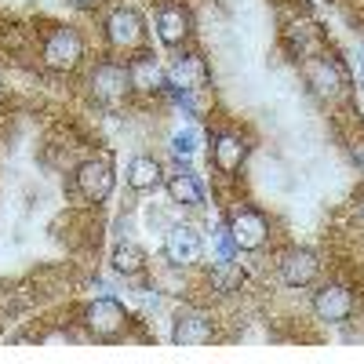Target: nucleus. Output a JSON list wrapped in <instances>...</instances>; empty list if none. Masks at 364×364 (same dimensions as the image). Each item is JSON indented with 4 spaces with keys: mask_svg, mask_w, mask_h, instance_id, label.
Listing matches in <instances>:
<instances>
[{
    "mask_svg": "<svg viewBox=\"0 0 364 364\" xmlns=\"http://www.w3.org/2000/svg\"><path fill=\"white\" fill-rule=\"evenodd\" d=\"M215 339V328H211V317L200 310H178L175 324H171V343L175 346H208Z\"/></svg>",
    "mask_w": 364,
    "mask_h": 364,
    "instance_id": "39448f33",
    "label": "nucleus"
},
{
    "mask_svg": "<svg viewBox=\"0 0 364 364\" xmlns=\"http://www.w3.org/2000/svg\"><path fill=\"white\" fill-rule=\"evenodd\" d=\"M215 284H219L223 291H230V288L240 284V273L233 269V262H215Z\"/></svg>",
    "mask_w": 364,
    "mask_h": 364,
    "instance_id": "412c9836",
    "label": "nucleus"
},
{
    "mask_svg": "<svg viewBox=\"0 0 364 364\" xmlns=\"http://www.w3.org/2000/svg\"><path fill=\"white\" fill-rule=\"evenodd\" d=\"M171 154L175 157H182V161H186V157H193L197 154V132H175L171 135Z\"/></svg>",
    "mask_w": 364,
    "mask_h": 364,
    "instance_id": "6ab92c4d",
    "label": "nucleus"
},
{
    "mask_svg": "<svg viewBox=\"0 0 364 364\" xmlns=\"http://www.w3.org/2000/svg\"><path fill=\"white\" fill-rule=\"evenodd\" d=\"M317 273H321V259L317 252L310 248H291L281 255V281L288 288H306L317 281Z\"/></svg>",
    "mask_w": 364,
    "mask_h": 364,
    "instance_id": "6e6552de",
    "label": "nucleus"
},
{
    "mask_svg": "<svg viewBox=\"0 0 364 364\" xmlns=\"http://www.w3.org/2000/svg\"><path fill=\"white\" fill-rule=\"evenodd\" d=\"M360 70H364V58H360Z\"/></svg>",
    "mask_w": 364,
    "mask_h": 364,
    "instance_id": "b1692460",
    "label": "nucleus"
},
{
    "mask_svg": "<svg viewBox=\"0 0 364 364\" xmlns=\"http://www.w3.org/2000/svg\"><path fill=\"white\" fill-rule=\"evenodd\" d=\"M164 77H168V87L175 95H193V91H200L208 84V66L200 55H178Z\"/></svg>",
    "mask_w": 364,
    "mask_h": 364,
    "instance_id": "0eeeda50",
    "label": "nucleus"
},
{
    "mask_svg": "<svg viewBox=\"0 0 364 364\" xmlns=\"http://www.w3.org/2000/svg\"><path fill=\"white\" fill-rule=\"evenodd\" d=\"M245 157H248V142L240 135H219L215 146H211V161H215V168L226 171V175H233L245 164Z\"/></svg>",
    "mask_w": 364,
    "mask_h": 364,
    "instance_id": "4468645a",
    "label": "nucleus"
},
{
    "mask_svg": "<svg viewBox=\"0 0 364 364\" xmlns=\"http://www.w3.org/2000/svg\"><path fill=\"white\" fill-rule=\"evenodd\" d=\"M128 91H132V73H128L124 66L102 63L95 73H91V95H95L99 102H106V106L124 102V99H128Z\"/></svg>",
    "mask_w": 364,
    "mask_h": 364,
    "instance_id": "20e7f679",
    "label": "nucleus"
},
{
    "mask_svg": "<svg viewBox=\"0 0 364 364\" xmlns=\"http://www.w3.org/2000/svg\"><path fill=\"white\" fill-rule=\"evenodd\" d=\"M128 186L139 193H154L157 186H164V168L154 157H135L128 164Z\"/></svg>",
    "mask_w": 364,
    "mask_h": 364,
    "instance_id": "dca6fc26",
    "label": "nucleus"
},
{
    "mask_svg": "<svg viewBox=\"0 0 364 364\" xmlns=\"http://www.w3.org/2000/svg\"><path fill=\"white\" fill-rule=\"evenodd\" d=\"M77 4H80V8H99L102 0H77Z\"/></svg>",
    "mask_w": 364,
    "mask_h": 364,
    "instance_id": "5701e85b",
    "label": "nucleus"
},
{
    "mask_svg": "<svg viewBox=\"0 0 364 364\" xmlns=\"http://www.w3.org/2000/svg\"><path fill=\"white\" fill-rule=\"evenodd\" d=\"M230 237H233L237 252H259L269 240V219L255 208H240L230 219Z\"/></svg>",
    "mask_w": 364,
    "mask_h": 364,
    "instance_id": "f03ea898",
    "label": "nucleus"
},
{
    "mask_svg": "<svg viewBox=\"0 0 364 364\" xmlns=\"http://www.w3.org/2000/svg\"><path fill=\"white\" fill-rule=\"evenodd\" d=\"M164 190H168V197H171L175 204H186V208L204 204V190H200V182H197V175H193V171H186V168H178L175 175H168V178H164Z\"/></svg>",
    "mask_w": 364,
    "mask_h": 364,
    "instance_id": "2eb2a0df",
    "label": "nucleus"
},
{
    "mask_svg": "<svg viewBox=\"0 0 364 364\" xmlns=\"http://www.w3.org/2000/svg\"><path fill=\"white\" fill-rule=\"evenodd\" d=\"M113 182H117V175H113V164L109 161H84L77 168V190L87 200H95V204L113 193Z\"/></svg>",
    "mask_w": 364,
    "mask_h": 364,
    "instance_id": "9d476101",
    "label": "nucleus"
},
{
    "mask_svg": "<svg viewBox=\"0 0 364 364\" xmlns=\"http://www.w3.org/2000/svg\"><path fill=\"white\" fill-rule=\"evenodd\" d=\"M190 26H193V18H190L186 8L182 4H164L161 15H157V37H161L164 48H178L182 41L190 37Z\"/></svg>",
    "mask_w": 364,
    "mask_h": 364,
    "instance_id": "f8f14e48",
    "label": "nucleus"
},
{
    "mask_svg": "<svg viewBox=\"0 0 364 364\" xmlns=\"http://www.w3.org/2000/svg\"><path fill=\"white\" fill-rule=\"evenodd\" d=\"M146 266V252L139 245H132V240H124V245H117L113 252V269L124 273V277H135V273H142Z\"/></svg>",
    "mask_w": 364,
    "mask_h": 364,
    "instance_id": "a211bd4d",
    "label": "nucleus"
},
{
    "mask_svg": "<svg viewBox=\"0 0 364 364\" xmlns=\"http://www.w3.org/2000/svg\"><path fill=\"white\" fill-rule=\"evenodd\" d=\"M128 324V314L124 306H120L117 299H95V302H87L84 306V328L91 331L95 339H117L120 331H124Z\"/></svg>",
    "mask_w": 364,
    "mask_h": 364,
    "instance_id": "f257e3e1",
    "label": "nucleus"
},
{
    "mask_svg": "<svg viewBox=\"0 0 364 364\" xmlns=\"http://www.w3.org/2000/svg\"><path fill=\"white\" fill-rule=\"evenodd\" d=\"M106 37H109L113 48L132 51V48H139V44L146 41V22H142V15L132 11V8H117V11L106 18Z\"/></svg>",
    "mask_w": 364,
    "mask_h": 364,
    "instance_id": "423d86ee",
    "label": "nucleus"
},
{
    "mask_svg": "<svg viewBox=\"0 0 364 364\" xmlns=\"http://www.w3.org/2000/svg\"><path fill=\"white\" fill-rule=\"evenodd\" d=\"M80 58H84V41L77 29L63 26V29H55V33L48 37L44 44V66L48 70H77L80 66Z\"/></svg>",
    "mask_w": 364,
    "mask_h": 364,
    "instance_id": "7ed1b4c3",
    "label": "nucleus"
},
{
    "mask_svg": "<svg viewBox=\"0 0 364 364\" xmlns=\"http://www.w3.org/2000/svg\"><path fill=\"white\" fill-rule=\"evenodd\" d=\"M128 73H132V87L142 91V95H154V91L168 87V77H164V70L157 66L154 55H139L135 63L128 66Z\"/></svg>",
    "mask_w": 364,
    "mask_h": 364,
    "instance_id": "ddd939ff",
    "label": "nucleus"
},
{
    "mask_svg": "<svg viewBox=\"0 0 364 364\" xmlns=\"http://www.w3.org/2000/svg\"><path fill=\"white\" fill-rule=\"evenodd\" d=\"M314 314L328 324H343L353 314V295L343 284H324L314 291Z\"/></svg>",
    "mask_w": 364,
    "mask_h": 364,
    "instance_id": "1a4fd4ad",
    "label": "nucleus"
},
{
    "mask_svg": "<svg viewBox=\"0 0 364 364\" xmlns=\"http://www.w3.org/2000/svg\"><path fill=\"white\" fill-rule=\"evenodd\" d=\"M360 211H364V208H360Z\"/></svg>",
    "mask_w": 364,
    "mask_h": 364,
    "instance_id": "393cba45",
    "label": "nucleus"
},
{
    "mask_svg": "<svg viewBox=\"0 0 364 364\" xmlns=\"http://www.w3.org/2000/svg\"><path fill=\"white\" fill-rule=\"evenodd\" d=\"M200 252H204V245H200V233L193 226H171L168 230V237H164V259L171 266H190V262L200 259Z\"/></svg>",
    "mask_w": 364,
    "mask_h": 364,
    "instance_id": "9b49d317",
    "label": "nucleus"
},
{
    "mask_svg": "<svg viewBox=\"0 0 364 364\" xmlns=\"http://www.w3.org/2000/svg\"><path fill=\"white\" fill-rule=\"evenodd\" d=\"M353 161H357V168H360V171H364V142H360V146H357V149H353Z\"/></svg>",
    "mask_w": 364,
    "mask_h": 364,
    "instance_id": "4be33fe9",
    "label": "nucleus"
},
{
    "mask_svg": "<svg viewBox=\"0 0 364 364\" xmlns=\"http://www.w3.org/2000/svg\"><path fill=\"white\" fill-rule=\"evenodd\" d=\"M306 80H310V87L317 91V95H336V91L343 87V70L331 63V58H314V63L306 66Z\"/></svg>",
    "mask_w": 364,
    "mask_h": 364,
    "instance_id": "f3484780",
    "label": "nucleus"
},
{
    "mask_svg": "<svg viewBox=\"0 0 364 364\" xmlns=\"http://www.w3.org/2000/svg\"><path fill=\"white\" fill-rule=\"evenodd\" d=\"M215 252H219V262H233L237 245H233V237H230V226L215 230Z\"/></svg>",
    "mask_w": 364,
    "mask_h": 364,
    "instance_id": "aec40b11",
    "label": "nucleus"
}]
</instances>
